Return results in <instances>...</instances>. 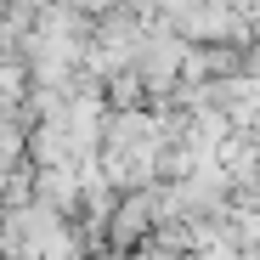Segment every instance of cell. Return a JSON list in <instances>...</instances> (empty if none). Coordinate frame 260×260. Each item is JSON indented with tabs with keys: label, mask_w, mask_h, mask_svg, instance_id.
<instances>
[{
	"label": "cell",
	"mask_w": 260,
	"mask_h": 260,
	"mask_svg": "<svg viewBox=\"0 0 260 260\" xmlns=\"http://www.w3.org/2000/svg\"><path fill=\"white\" fill-rule=\"evenodd\" d=\"M187 40L176 34V28H147L142 34V46H136V62H130V68H136V79L147 85V96L153 102H164L170 91H176V85H181V68H187Z\"/></svg>",
	"instance_id": "cell-1"
},
{
	"label": "cell",
	"mask_w": 260,
	"mask_h": 260,
	"mask_svg": "<svg viewBox=\"0 0 260 260\" xmlns=\"http://www.w3.org/2000/svg\"><path fill=\"white\" fill-rule=\"evenodd\" d=\"M68 6H79L85 17H91V23H102V17H108V12L119 6V0H68Z\"/></svg>",
	"instance_id": "cell-2"
},
{
	"label": "cell",
	"mask_w": 260,
	"mask_h": 260,
	"mask_svg": "<svg viewBox=\"0 0 260 260\" xmlns=\"http://www.w3.org/2000/svg\"><path fill=\"white\" fill-rule=\"evenodd\" d=\"M85 260H119V254H108V249H102V254H85Z\"/></svg>",
	"instance_id": "cell-3"
}]
</instances>
